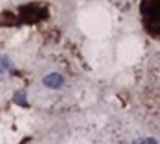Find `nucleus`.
<instances>
[{"label": "nucleus", "instance_id": "obj_1", "mask_svg": "<svg viewBox=\"0 0 160 144\" xmlns=\"http://www.w3.org/2000/svg\"><path fill=\"white\" fill-rule=\"evenodd\" d=\"M43 83L49 88H58V86H61V83H62V77L59 75H57V73H52L48 77H45Z\"/></svg>", "mask_w": 160, "mask_h": 144}, {"label": "nucleus", "instance_id": "obj_2", "mask_svg": "<svg viewBox=\"0 0 160 144\" xmlns=\"http://www.w3.org/2000/svg\"><path fill=\"white\" fill-rule=\"evenodd\" d=\"M133 144H156V140H153V138H141V140H137Z\"/></svg>", "mask_w": 160, "mask_h": 144}]
</instances>
